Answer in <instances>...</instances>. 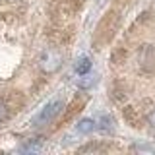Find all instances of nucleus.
Wrapping results in <instances>:
<instances>
[{
    "instance_id": "423d86ee",
    "label": "nucleus",
    "mask_w": 155,
    "mask_h": 155,
    "mask_svg": "<svg viewBox=\"0 0 155 155\" xmlns=\"http://www.w3.org/2000/svg\"><path fill=\"white\" fill-rule=\"evenodd\" d=\"M89 70H91V60L87 56L80 58V60L76 62V72L78 74H85V72H89Z\"/></svg>"
},
{
    "instance_id": "0eeeda50",
    "label": "nucleus",
    "mask_w": 155,
    "mask_h": 155,
    "mask_svg": "<svg viewBox=\"0 0 155 155\" xmlns=\"http://www.w3.org/2000/svg\"><path fill=\"white\" fill-rule=\"evenodd\" d=\"M80 76H81V78L78 80V85H80V87H91V85L95 84V76H91L89 72H85V74H80Z\"/></svg>"
},
{
    "instance_id": "9b49d317",
    "label": "nucleus",
    "mask_w": 155,
    "mask_h": 155,
    "mask_svg": "<svg viewBox=\"0 0 155 155\" xmlns=\"http://www.w3.org/2000/svg\"><path fill=\"white\" fill-rule=\"evenodd\" d=\"M147 124H149V128L155 132V110H151V113L147 114Z\"/></svg>"
},
{
    "instance_id": "9d476101",
    "label": "nucleus",
    "mask_w": 155,
    "mask_h": 155,
    "mask_svg": "<svg viewBox=\"0 0 155 155\" xmlns=\"http://www.w3.org/2000/svg\"><path fill=\"white\" fill-rule=\"evenodd\" d=\"M39 149V143L35 142H27L25 145H21V151H37Z\"/></svg>"
},
{
    "instance_id": "7ed1b4c3",
    "label": "nucleus",
    "mask_w": 155,
    "mask_h": 155,
    "mask_svg": "<svg viewBox=\"0 0 155 155\" xmlns=\"http://www.w3.org/2000/svg\"><path fill=\"white\" fill-rule=\"evenodd\" d=\"M138 64L145 72H155V45H143L138 51Z\"/></svg>"
},
{
    "instance_id": "1a4fd4ad",
    "label": "nucleus",
    "mask_w": 155,
    "mask_h": 155,
    "mask_svg": "<svg viewBox=\"0 0 155 155\" xmlns=\"http://www.w3.org/2000/svg\"><path fill=\"white\" fill-rule=\"evenodd\" d=\"M114 120L113 118H110V116H101V126H97V128H99V130H105V132H107V130H113L114 128Z\"/></svg>"
},
{
    "instance_id": "6e6552de",
    "label": "nucleus",
    "mask_w": 155,
    "mask_h": 155,
    "mask_svg": "<svg viewBox=\"0 0 155 155\" xmlns=\"http://www.w3.org/2000/svg\"><path fill=\"white\" fill-rule=\"evenodd\" d=\"M10 114H12V113H10V105L4 99H0V124L6 122V120L10 118Z\"/></svg>"
},
{
    "instance_id": "f257e3e1",
    "label": "nucleus",
    "mask_w": 155,
    "mask_h": 155,
    "mask_svg": "<svg viewBox=\"0 0 155 155\" xmlns=\"http://www.w3.org/2000/svg\"><path fill=\"white\" fill-rule=\"evenodd\" d=\"M60 66H62V52L58 51V48L48 47L41 52V56H39V68H41L43 72L52 74V72H56Z\"/></svg>"
},
{
    "instance_id": "39448f33",
    "label": "nucleus",
    "mask_w": 155,
    "mask_h": 155,
    "mask_svg": "<svg viewBox=\"0 0 155 155\" xmlns=\"http://www.w3.org/2000/svg\"><path fill=\"white\" fill-rule=\"evenodd\" d=\"M84 105H85V101H84V99H74V101H72V105L68 107V113L64 114V120H70L76 113H80Z\"/></svg>"
},
{
    "instance_id": "f03ea898",
    "label": "nucleus",
    "mask_w": 155,
    "mask_h": 155,
    "mask_svg": "<svg viewBox=\"0 0 155 155\" xmlns=\"http://www.w3.org/2000/svg\"><path fill=\"white\" fill-rule=\"evenodd\" d=\"M62 109H64V105H62V101H51V103H47L45 107H43V110L37 114V118H35V124L37 126H41V124H48V122H52V120L56 118L58 114L62 113Z\"/></svg>"
},
{
    "instance_id": "20e7f679",
    "label": "nucleus",
    "mask_w": 155,
    "mask_h": 155,
    "mask_svg": "<svg viewBox=\"0 0 155 155\" xmlns=\"http://www.w3.org/2000/svg\"><path fill=\"white\" fill-rule=\"evenodd\" d=\"M76 130L80 134H89V132H93V130H97V120L84 118V120H80V122L76 124Z\"/></svg>"
}]
</instances>
